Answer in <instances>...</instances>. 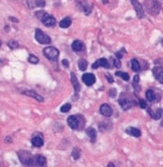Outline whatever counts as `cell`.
Masks as SVG:
<instances>
[{"mask_svg":"<svg viewBox=\"0 0 163 167\" xmlns=\"http://www.w3.org/2000/svg\"><path fill=\"white\" fill-rule=\"evenodd\" d=\"M67 125L72 130H81L85 125V119L80 115H72L67 120Z\"/></svg>","mask_w":163,"mask_h":167,"instance_id":"6da1fadb","label":"cell"},{"mask_svg":"<svg viewBox=\"0 0 163 167\" xmlns=\"http://www.w3.org/2000/svg\"><path fill=\"white\" fill-rule=\"evenodd\" d=\"M144 6L146 11L151 15H157L160 12L161 5L157 0H144Z\"/></svg>","mask_w":163,"mask_h":167,"instance_id":"7a4b0ae2","label":"cell"},{"mask_svg":"<svg viewBox=\"0 0 163 167\" xmlns=\"http://www.w3.org/2000/svg\"><path fill=\"white\" fill-rule=\"evenodd\" d=\"M17 155H18V157H19V160L22 164H24V165L37 164L35 157H33L32 155H31L30 152H27L25 150H20V151L17 152Z\"/></svg>","mask_w":163,"mask_h":167,"instance_id":"3957f363","label":"cell"},{"mask_svg":"<svg viewBox=\"0 0 163 167\" xmlns=\"http://www.w3.org/2000/svg\"><path fill=\"white\" fill-rule=\"evenodd\" d=\"M119 104L123 110H129L130 108L134 105V101L128 96V95L123 93V95H122L119 99Z\"/></svg>","mask_w":163,"mask_h":167,"instance_id":"277c9868","label":"cell"},{"mask_svg":"<svg viewBox=\"0 0 163 167\" xmlns=\"http://www.w3.org/2000/svg\"><path fill=\"white\" fill-rule=\"evenodd\" d=\"M35 39L42 44H49L52 42L51 37H49L47 34H45L43 31L40 30L39 28L35 30Z\"/></svg>","mask_w":163,"mask_h":167,"instance_id":"5b68a950","label":"cell"},{"mask_svg":"<svg viewBox=\"0 0 163 167\" xmlns=\"http://www.w3.org/2000/svg\"><path fill=\"white\" fill-rule=\"evenodd\" d=\"M43 55L45 56V57L48 58V60L54 61L57 58L58 55H60V52H58L57 48L53 47H47L43 49Z\"/></svg>","mask_w":163,"mask_h":167,"instance_id":"8992f818","label":"cell"},{"mask_svg":"<svg viewBox=\"0 0 163 167\" xmlns=\"http://www.w3.org/2000/svg\"><path fill=\"white\" fill-rule=\"evenodd\" d=\"M131 3L134 7V9L136 11V14L139 17V18H143L144 17V9H143V5L140 3L138 0H131Z\"/></svg>","mask_w":163,"mask_h":167,"instance_id":"52a82bcc","label":"cell"},{"mask_svg":"<svg viewBox=\"0 0 163 167\" xmlns=\"http://www.w3.org/2000/svg\"><path fill=\"white\" fill-rule=\"evenodd\" d=\"M82 80H83L84 84L89 86V87L96 83V76H95L93 74H91V73L83 75V76H82Z\"/></svg>","mask_w":163,"mask_h":167,"instance_id":"ba28073f","label":"cell"},{"mask_svg":"<svg viewBox=\"0 0 163 167\" xmlns=\"http://www.w3.org/2000/svg\"><path fill=\"white\" fill-rule=\"evenodd\" d=\"M100 66H103V67H106V69H109L110 67V64H109V61L106 60V58H99L98 61H96L93 64V66H92V67L94 70H96V69H98V67H100Z\"/></svg>","mask_w":163,"mask_h":167,"instance_id":"9c48e42d","label":"cell"},{"mask_svg":"<svg viewBox=\"0 0 163 167\" xmlns=\"http://www.w3.org/2000/svg\"><path fill=\"white\" fill-rule=\"evenodd\" d=\"M153 75L158 82L163 84V66H155L154 67Z\"/></svg>","mask_w":163,"mask_h":167,"instance_id":"30bf717a","label":"cell"},{"mask_svg":"<svg viewBox=\"0 0 163 167\" xmlns=\"http://www.w3.org/2000/svg\"><path fill=\"white\" fill-rule=\"evenodd\" d=\"M100 113L105 117H111L113 114V110L108 104H103V105L100 107Z\"/></svg>","mask_w":163,"mask_h":167,"instance_id":"8fae6325","label":"cell"},{"mask_svg":"<svg viewBox=\"0 0 163 167\" xmlns=\"http://www.w3.org/2000/svg\"><path fill=\"white\" fill-rule=\"evenodd\" d=\"M72 49L74 52H82V51H84V49H85V44H84L83 42H82V40L77 39L72 43Z\"/></svg>","mask_w":163,"mask_h":167,"instance_id":"7c38bea8","label":"cell"},{"mask_svg":"<svg viewBox=\"0 0 163 167\" xmlns=\"http://www.w3.org/2000/svg\"><path fill=\"white\" fill-rule=\"evenodd\" d=\"M31 143H32V145L34 147H42L43 145V139H42V136L40 135L39 133H37L36 135L32 137L31 139Z\"/></svg>","mask_w":163,"mask_h":167,"instance_id":"4fadbf2b","label":"cell"},{"mask_svg":"<svg viewBox=\"0 0 163 167\" xmlns=\"http://www.w3.org/2000/svg\"><path fill=\"white\" fill-rule=\"evenodd\" d=\"M71 81H72V87H74L75 93L78 94L79 91L81 90V86H80V83H79V81H78V78H77L76 75L74 73H71Z\"/></svg>","mask_w":163,"mask_h":167,"instance_id":"5bb4252c","label":"cell"},{"mask_svg":"<svg viewBox=\"0 0 163 167\" xmlns=\"http://www.w3.org/2000/svg\"><path fill=\"white\" fill-rule=\"evenodd\" d=\"M42 22L45 26H47V27H52V26L56 25V18H54L53 16L47 14V16L45 17Z\"/></svg>","mask_w":163,"mask_h":167,"instance_id":"9a60e30c","label":"cell"},{"mask_svg":"<svg viewBox=\"0 0 163 167\" xmlns=\"http://www.w3.org/2000/svg\"><path fill=\"white\" fill-rule=\"evenodd\" d=\"M126 133L128 135H130V136H133V137H136V138L141 136V131L137 128H134V127H128L126 129Z\"/></svg>","mask_w":163,"mask_h":167,"instance_id":"2e32d148","label":"cell"},{"mask_svg":"<svg viewBox=\"0 0 163 167\" xmlns=\"http://www.w3.org/2000/svg\"><path fill=\"white\" fill-rule=\"evenodd\" d=\"M23 95L33 98V99H35V100L38 101V102H43V97H42L40 95H38L37 93L34 92V91H24V92H23Z\"/></svg>","mask_w":163,"mask_h":167,"instance_id":"e0dca14e","label":"cell"},{"mask_svg":"<svg viewBox=\"0 0 163 167\" xmlns=\"http://www.w3.org/2000/svg\"><path fill=\"white\" fill-rule=\"evenodd\" d=\"M86 132H87V135H88V137L90 138L91 142L94 143L95 141H96V139H97V131L95 130L93 127L88 128L87 130H86Z\"/></svg>","mask_w":163,"mask_h":167,"instance_id":"ac0fdd59","label":"cell"},{"mask_svg":"<svg viewBox=\"0 0 163 167\" xmlns=\"http://www.w3.org/2000/svg\"><path fill=\"white\" fill-rule=\"evenodd\" d=\"M71 24H72V19L70 17H65V18L62 19L60 22V27L61 28H67V27H70Z\"/></svg>","mask_w":163,"mask_h":167,"instance_id":"d6986e66","label":"cell"},{"mask_svg":"<svg viewBox=\"0 0 163 167\" xmlns=\"http://www.w3.org/2000/svg\"><path fill=\"white\" fill-rule=\"evenodd\" d=\"M146 98L148 101L150 102H155L156 101V93L153 90H147L146 91Z\"/></svg>","mask_w":163,"mask_h":167,"instance_id":"ffe728a7","label":"cell"},{"mask_svg":"<svg viewBox=\"0 0 163 167\" xmlns=\"http://www.w3.org/2000/svg\"><path fill=\"white\" fill-rule=\"evenodd\" d=\"M149 113H150V115L153 119L155 120H158L160 119L162 117V114H163V109H157L155 112H152V111H149Z\"/></svg>","mask_w":163,"mask_h":167,"instance_id":"44dd1931","label":"cell"},{"mask_svg":"<svg viewBox=\"0 0 163 167\" xmlns=\"http://www.w3.org/2000/svg\"><path fill=\"white\" fill-rule=\"evenodd\" d=\"M82 10H83V11L85 12V14L89 15L90 13L92 12L93 7H92V5H90V4H88L87 2H86V3H83V4H82Z\"/></svg>","mask_w":163,"mask_h":167,"instance_id":"7402d4cb","label":"cell"},{"mask_svg":"<svg viewBox=\"0 0 163 167\" xmlns=\"http://www.w3.org/2000/svg\"><path fill=\"white\" fill-rule=\"evenodd\" d=\"M131 67H132V70H133L134 71H139L140 69H141L139 61H138L137 60H135V58H133V60L131 61Z\"/></svg>","mask_w":163,"mask_h":167,"instance_id":"603a6c76","label":"cell"},{"mask_svg":"<svg viewBox=\"0 0 163 167\" xmlns=\"http://www.w3.org/2000/svg\"><path fill=\"white\" fill-rule=\"evenodd\" d=\"M87 67H88L87 60H85V58H82V60H80V61H79V69H80V71H84L87 70Z\"/></svg>","mask_w":163,"mask_h":167,"instance_id":"cb8c5ba5","label":"cell"},{"mask_svg":"<svg viewBox=\"0 0 163 167\" xmlns=\"http://www.w3.org/2000/svg\"><path fill=\"white\" fill-rule=\"evenodd\" d=\"M48 13L47 12H45V11H37V12H35V16H36V18H38L40 21H42L45 17L47 16Z\"/></svg>","mask_w":163,"mask_h":167,"instance_id":"d4e9b609","label":"cell"},{"mask_svg":"<svg viewBox=\"0 0 163 167\" xmlns=\"http://www.w3.org/2000/svg\"><path fill=\"white\" fill-rule=\"evenodd\" d=\"M72 157L74 158L75 160L79 159V158L81 157V150L79 148H74L72 151Z\"/></svg>","mask_w":163,"mask_h":167,"instance_id":"484cf974","label":"cell"},{"mask_svg":"<svg viewBox=\"0 0 163 167\" xmlns=\"http://www.w3.org/2000/svg\"><path fill=\"white\" fill-rule=\"evenodd\" d=\"M36 162H37V164L39 166H43L47 164V158H45L44 156H42V155H39L36 157Z\"/></svg>","mask_w":163,"mask_h":167,"instance_id":"4316f807","label":"cell"},{"mask_svg":"<svg viewBox=\"0 0 163 167\" xmlns=\"http://www.w3.org/2000/svg\"><path fill=\"white\" fill-rule=\"evenodd\" d=\"M116 76H120V78H122L124 81H129V79H130L129 75L127 73H123V71H116Z\"/></svg>","mask_w":163,"mask_h":167,"instance_id":"83f0119b","label":"cell"},{"mask_svg":"<svg viewBox=\"0 0 163 167\" xmlns=\"http://www.w3.org/2000/svg\"><path fill=\"white\" fill-rule=\"evenodd\" d=\"M71 108H72L71 104L70 103H67V104H65V105H62L61 107V112L62 113H67V112L71 110Z\"/></svg>","mask_w":163,"mask_h":167,"instance_id":"f1b7e54d","label":"cell"},{"mask_svg":"<svg viewBox=\"0 0 163 167\" xmlns=\"http://www.w3.org/2000/svg\"><path fill=\"white\" fill-rule=\"evenodd\" d=\"M28 61L30 62V64L36 65V64H37V62L39 61V60H38V57L35 56L34 55H30V56H28Z\"/></svg>","mask_w":163,"mask_h":167,"instance_id":"f546056e","label":"cell"},{"mask_svg":"<svg viewBox=\"0 0 163 167\" xmlns=\"http://www.w3.org/2000/svg\"><path fill=\"white\" fill-rule=\"evenodd\" d=\"M7 44H8V47H10L11 49H15V48L18 47V46H19V44H18V42H15V40H9Z\"/></svg>","mask_w":163,"mask_h":167,"instance_id":"4dcf8cb0","label":"cell"},{"mask_svg":"<svg viewBox=\"0 0 163 167\" xmlns=\"http://www.w3.org/2000/svg\"><path fill=\"white\" fill-rule=\"evenodd\" d=\"M35 5L39 7H44L45 6V1L44 0H35Z\"/></svg>","mask_w":163,"mask_h":167,"instance_id":"1f68e13d","label":"cell"},{"mask_svg":"<svg viewBox=\"0 0 163 167\" xmlns=\"http://www.w3.org/2000/svg\"><path fill=\"white\" fill-rule=\"evenodd\" d=\"M116 89H110V91H109V95H110L111 98H115L116 97Z\"/></svg>","mask_w":163,"mask_h":167,"instance_id":"d6a6232c","label":"cell"},{"mask_svg":"<svg viewBox=\"0 0 163 167\" xmlns=\"http://www.w3.org/2000/svg\"><path fill=\"white\" fill-rule=\"evenodd\" d=\"M139 81H140V79H139V76H138V75H136V76H134V80H133V86H134V87H136V86L138 85Z\"/></svg>","mask_w":163,"mask_h":167,"instance_id":"836d02e7","label":"cell"},{"mask_svg":"<svg viewBox=\"0 0 163 167\" xmlns=\"http://www.w3.org/2000/svg\"><path fill=\"white\" fill-rule=\"evenodd\" d=\"M139 105H140V107L142 108V109H145V108L147 107V104H146V102H145L144 100H139Z\"/></svg>","mask_w":163,"mask_h":167,"instance_id":"e575fe53","label":"cell"},{"mask_svg":"<svg viewBox=\"0 0 163 167\" xmlns=\"http://www.w3.org/2000/svg\"><path fill=\"white\" fill-rule=\"evenodd\" d=\"M114 66H115V67H117V69H120V67H121L122 64H121V61H120L119 58H118V60H115V61H114Z\"/></svg>","mask_w":163,"mask_h":167,"instance_id":"d590c367","label":"cell"},{"mask_svg":"<svg viewBox=\"0 0 163 167\" xmlns=\"http://www.w3.org/2000/svg\"><path fill=\"white\" fill-rule=\"evenodd\" d=\"M105 76H106V78H107V80H108V82H109V83H111V84L114 83V79L112 78V76H111V75L106 74Z\"/></svg>","mask_w":163,"mask_h":167,"instance_id":"8d00e7d4","label":"cell"},{"mask_svg":"<svg viewBox=\"0 0 163 167\" xmlns=\"http://www.w3.org/2000/svg\"><path fill=\"white\" fill-rule=\"evenodd\" d=\"M62 66H65V67H69V66H70L69 61H67V60H62Z\"/></svg>","mask_w":163,"mask_h":167,"instance_id":"74e56055","label":"cell"},{"mask_svg":"<svg viewBox=\"0 0 163 167\" xmlns=\"http://www.w3.org/2000/svg\"><path fill=\"white\" fill-rule=\"evenodd\" d=\"M115 55H116L117 58H119V60H121V58L123 57V53H122L121 52H117L115 53Z\"/></svg>","mask_w":163,"mask_h":167,"instance_id":"f35d334b","label":"cell"},{"mask_svg":"<svg viewBox=\"0 0 163 167\" xmlns=\"http://www.w3.org/2000/svg\"><path fill=\"white\" fill-rule=\"evenodd\" d=\"M9 19L12 20L13 22H18V19H17V18H15V17H12V16H10V17H9Z\"/></svg>","mask_w":163,"mask_h":167,"instance_id":"ab89813d","label":"cell"},{"mask_svg":"<svg viewBox=\"0 0 163 167\" xmlns=\"http://www.w3.org/2000/svg\"><path fill=\"white\" fill-rule=\"evenodd\" d=\"M108 166H109V167H114L115 165L113 164V163H109V164H108Z\"/></svg>","mask_w":163,"mask_h":167,"instance_id":"60d3db41","label":"cell"},{"mask_svg":"<svg viewBox=\"0 0 163 167\" xmlns=\"http://www.w3.org/2000/svg\"><path fill=\"white\" fill-rule=\"evenodd\" d=\"M108 1H109V0H103V3H104V4H107Z\"/></svg>","mask_w":163,"mask_h":167,"instance_id":"b9f144b4","label":"cell"},{"mask_svg":"<svg viewBox=\"0 0 163 167\" xmlns=\"http://www.w3.org/2000/svg\"><path fill=\"white\" fill-rule=\"evenodd\" d=\"M4 28H5V31H8V30H9V27H8V26H5V27H4Z\"/></svg>","mask_w":163,"mask_h":167,"instance_id":"7bdbcfd3","label":"cell"},{"mask_svg":"<svg viewBox=\"0 0 163 167\" xmlns=\"http://www.w3.org/2000/svg\"><path fill=\"white\" fill-rule=\"evenodd\" d=\"M0 47H1V40H0Z\"/></svg>","mask_w":163,"mask_h":167,"instance_id":"ee69618b","label":"cell"},{"mask_svg":"<svg viewBox=\"0 0 163 167\" xmlns=\"http://www.w3.org/2000/svg\"><path fill=\"white\" fill-rule=\"evenodd\" d=\"M162 44H163V39H162Z\"/></svg>","mask_w":163,"mask_h":167,"instance_id":"f6af8a7d","label":"cell"},{"mask_svg":"<svg viewBox=\"0 0 163 167\" xmlns=\"http://www.w3.org/2000/svg\"><path fill=\"white\" fill-rule=\"evenodd\" d=\"M162 126H163V122H162Z\"/></svg>","mask_w":163,"mask_h":167,"instance_id":"bcb514c9","label":"cell"}]
</instances>
